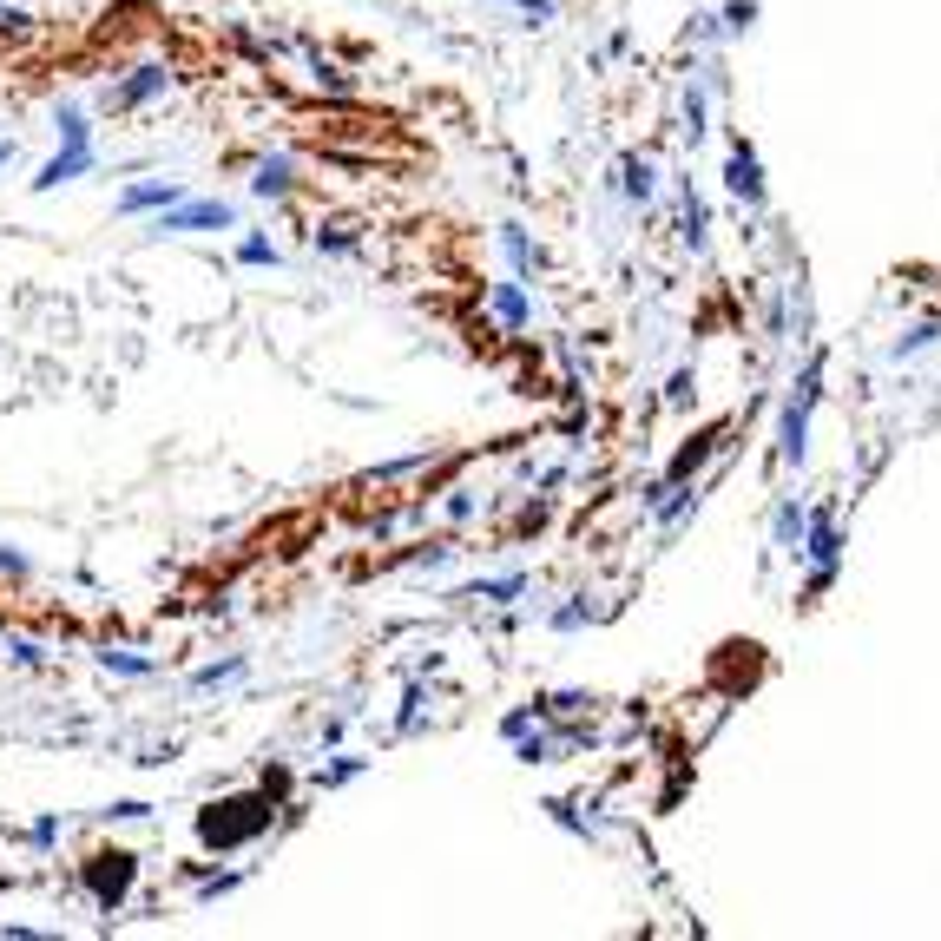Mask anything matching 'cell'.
<instances>
[{"instance_id":"cell-8","label":"cell","mask_w":941,"mask_h":941,"mask_svg":"<svg viewBox=\"0 0 941 941\" xmlns=\"http://www.w3.org/2000/svg\"><path fill=\"white\" fill-rule=\"evenodd\" d=\"M724 185L738 191V198H751V204H764V178H757V152H731V165H724Z\"/></svg>"},{"instance_id":"cell-21","label":"cell","mask_w":941,"mask_h":941,"mask_svg":"<svg viewBox=\"0 0 941 941\" xmlns=\"http://www.w3.org/2000/svg\"><path fill=\"white\" fill-rule=\"evenodd\" d=\"M520 586H527V580H520V573H507V580H487V586H481V599H514Z\"/></svg>"},{"instance_id":"cell-12","label":"cell","mask_w":941,"mask_h":941,"mask_svg":"<svg viewBox=\"0 0 941 941\" xmlns=\"http://www.w3.org/2000/svg\"><path fill=\"white\" fill-rule=\"evenodd\" d=\"M494 310H501V323H507V330H520V323H527V316H534V303L520 297L514 283H501V290H494Z\"/></svg>"},{"instance_id":"cell-17","label":"cell","mask_w":941,"mask_h":941,"mask_svg":"<svg viewBox=\"0 0 941 941\" xmlns=\"http://www.w3.org/2000/svg\"><path fill=\"white\" fill-rule=\"evenodd\" d=\"M237 257H244V264H277V244H264V237H244V244H237Z\"/></svg>"},{"instance_id":"cell-19","label":"cell","mask_w":941,"mask_h":941,"mask_svg":"<svg viewBox=\"0 0 941 941\" xmlns=\"http://www.w3.org/2000/svg\"><path fill=\"white\" fill-rule=\"evenodd\" d=\"M106 816H119V823H145V816H152V803H139V797H119Z\"/></svg>"},{"instance_id":"cell-16","label":"cell","mask_w":941,"mask_h":941,"mask_svg":"<svg viewBox=\"0 0 941 941\" xmlns=\"http://www.w3.org/2000/svg\"><path fill=\"white\" fill-rule=\"evenodd\" d=\"M7 659H14V665H27V672H33V665H47V652H40L33 639H7Z\"/></svg>"},{"instance_id":"cell-14","label":"cell","mask_w":941,"mask_h":941,"mask_svg":"<svg viewBox=\"0 0 941 941\" xmlns=\"http://www.w3.org/2000/svg\"><path fill=\"white\" fill-rule=\"evenodd\" d=\"M501 244H507V257H514V270H534V244H527L520 224H501Z\"/></svg>"},{"instance_id":"cell-1","label":"cell","mask_w":941,"mask_h":941,"mask_svg":"<svg viewBox=\"0 0 941 941\" xmlns=\"http://www.w3.org/2000/svg\"><path fill=\"white\" fill-rule=\"evenodd\" d=\"M237 224V211L224 198H178V204H165L158 211V224H152V237H185V231H231Z\"/></svg>"},{"instance_id":"cell-6","label":"cell","mask_w":941,"mask_h":941,"mask_svg":"<svg viewBox=\"0 0 941 941\" xmlns=\"http://www.w3.org/2000/svg\"><path fill=\"white\" fill-rule=\"evenodd\" d=\"M165 86H172V73H165V66H132V73L112 86V106H145V99H158Z\"/></svg>"},{"instance_id":"cell-23","label":"cell","mask_w":941,"mask_h":941,"mask_svg":"<svg viewBox=\"0 0 941 941\" xmlns=\"http://www.w3.org/2000/svg\"><path fill=\"white\" fill-rule=\"evenodd\" d=\"M0 573H14V580H20V573H27V553H14V547H0Z\"/></svg>"},{"instance_id":"cell-10","label":"cell","mask_w":941,"mask_h":941,"mask_svg":"<svg viewBox=\"0 0 941 941\" xmlns=\"http://www.w3.org/2000/svg\"><path fill=\"white\" fill-rule=\"evenodd\" d=\"M251 191L257 198H283V191H290V158H264L257 178H251Z\"/></svg>"},{"instance_id":"cell-11","label":"cell","mask_w":941,"mask_h":941,"mask_svg":"<svg viewBox=\"0 0 941 941\" xmlns=\"http://www.w3.org/2000/svg\"><path fill=\"white\" fill-rule=\"evenodd\" d=\"M237 678H244V659H218L204 672H191V691H218V685H237Z\"/></svg>"},{"instance_id":"cell-24","label":"cell","mask_w":941,"mask_h":941,"mask_svg":"<svg viewBox=\"0 0 941 941\" xmlns=\"http://www.w3.org/2000/svg\"><path fill=\"white\" fill-rule=\"evenodd\" d=\"M514 7H527L534 20H553V0H514Z\"/></svg>"},{"instance_id":"cell-5","label":"cell","mask_w":941,"mask_h":941,"mask_svg":"<svg viewBox=\"0 0 941 941\" xmlns=\"http://www.w3.org/2000/svg\"><path fill=\"white\" fill-rule=\"evenodd\" d=\"M185 198V185L178 178H145V185H126L119 191V211L126 218H139V211H165V204H178Z\"/></svg>"},{"instance_id":"cell-2","label":"cell","mask_w":941,"mask_h":941,"mask_svg":"<svg viewBox=\"0 0 941 941\" xmlns=\"http://www.w3.org/2000/svg\"><path fill=\"white\" fill-rule=\"evenodd\" d=\"M79 876H86V895H93L99 909H119V902H126V889H132V876H139V856H126V849H99L93 863L79 869Z\"/></svg>"},{"instance_id":"cell-7","label":"cell","mask_w":941,"mask_h":941,"mask_svg":"<svg viewBox=\"0 0 941 941\" xmlns=\"http://www.w3.org/2000/svg\"><path fill=\"white\" fill-rule=\"evenodd\" d=\"M836 553H843V540H836V520H830V514H816V520H810V560H816V586H830V573H836Z\"/></svg>"},{"instance_id":"cell-4","label":"cell","mask_w":941,"mask_h":941,"mask_svg":"<svg viewBox=\"0 0 941 941\" xmlns=\"http://www.w3.org/2000/svg\"><path fill=\"white\" fill-rule=\"evenodd\" d=\"M810 402H816V369L803 376L797 402L784 408V448H777V455H784V468H790V461H803V435H810Z\"/></svg>"},{"instance_id":"cell-9","label":"cell","mask_w":941,"mask_h":941,"mask_svg":"<svg viewBox=\"0 0 941 941\" xmlns=\"http://www.w3.org/2000/svg\"><path fill=\"white\" fill-rule=\"evenodd\" d=\"M99 665H106V672H119V678H152V672H158L145 652H126V645H106V652H99Z\"/></svg>"},{"instance_id":"cell-25","label":"cell","mask_w":941,"mask_h":941,"mask_svg":"<svg viewBox=\"0 0 941 941\" xmlns=\"http://www.w3.org/2000/svg\"><path fill=\"white\" fill-rule=\"evenodd\" d=\"M0 165H14V139H0Z\"/></svg>"},{"instance_id":"cell-13","label":"cell","mask_w":941,"mask_h":941,"mask_svg":"<svg viewBox=\"0 0 941 941\" xmlns=\"http://www.w3.org/2000/svg\"><path fill=\"white\" fill-rule=\"evenodd\" d=\"M53 126H60V145H93V126H86V112L79 106H60L53 112Z\"/></svg>"},{"instance_id":"cell-22","label":"cell","mask_w":941,"mask_h":941,"mask_svg":"<svg viewBox=\"0 0 941 941\" xmlns=\"http://www.w3.org/2000/svg\"><path fill=\"white\" fill-rule=\"evenodd\" d=\"M20 27H33L27 7H0V33H20Z\"/></svg>"},{"instance_id":"cell-3","label":"cell","mask_w":941,"mask_h":941,"mask_svg":"<svg viewBox=\"0 0 941 941\" xmlns=\"http://www.w3.org/2000/svg\"><path fill=\"white\" fill-rule=\"evenodd\" d=\"M99 158H93V145H60V152L33 172V191H60V185H73V178H86Z\"/></svg>"},{"instance_id":"cell-20","label":"cell","mask_w":941,"mask_h":941,"mask_svg":"<svg viewBox=\"0 0 941 941\" xmlns=\"http://www.w3.org/2000/svg\"><path fill=\"white\" fill-rule=\"evenodd\" d=\"M626 191L632 198H652V165H626Z\"/></svg>"},{"instance_id":"cell-18","label":"cell","mask_w":941,"mask_h":941,"mask_svg":"<svg viewBox=\"0 0 941 941\" xmlns=\"http://www.w3.org/2000/svg\"><path fill=\"white\" fill-rule=\"evenodd\" d=\"M27 843L33 849H53V843H60V816H40V823L27 830Z\"/></svg>"},{"instance_id":"cell-15","label":"cell","mask_w":941,"mask_h":941,"mask_svg":"<svg viewBox=\"0 0 941 941\" xmlns=\"http://www.w3.org/2000/svg\"><path fill=\"white\" fill-rule=\"evenodd\" d=\"M797 540H803V514L784 507V514H777V547H797Z\"/></svg>"}]
</instances>
